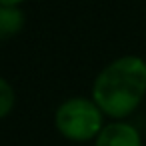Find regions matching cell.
Masks as SVG:
<instances>
[{
	"label": "cell",
	"instance_id": "cell-1",
	"mask_svg": "<svg viewBox=\"0 0 146 146\" xmlns=\"http://www.w3.org/2000/svg\"><path fill=\"white\" fill-rule=\"evenodd\" d=\"M146 96V60L126 54L106 64L92 84V100L104 116L122 120L130 116Z\"/></svg>",
	"mask_w": 146,
	"mask_h": 146
},
{
	"label": "cell",
	"instance_id": "cell-2",
	"mask_svg": "<svg viewBox=\"0 0 146 146\" xmlns=\"http://www.w3.org/2000/svg\"><path fill=\"white\" fill-rule=\"evenodd\" d=\"M56 130L72 140V142H88L96 140V136L102 132L104 124V112L92 98L74 96L64 100L54 114Z\"/></svg>",
	"mask_w": 146,
	"mask_h": 146
},
{
	"label": "cell",
	"instance_id": "cell-3",
	"mask_svg": "<svg viewBox=\"0 0 146 146\" xmlns=\"http://www.w3.org/2000/svg\"><path fill=\"white\" fill-rule=\"evenodd\" d=\"M94 146H142V136L136 126L116 120L102 128Z\"/></svg>",
	"mask_w": 146,
	"mask_h": 146
},
{
	"label": "cell",
	"instance_id": "cell-4",
	"mask_svg": "<svg viewBox=\"0 0 146 146\" xmlns=\"http://www.w3.org/2000/svg\"><path fill=\"white\" fill-rule=\"evenodd\" d=\"M24 28V12L20 6H0V38L8 40Z\"/></svg>",
	"mask_w": 146,
	"mask_h": 146
},
{
	"label": "cell",
	"instance_id": "cell-5",
	"mask_svg": "<svg viewBox=\"0 0 146 146\" xmlns=\"http://www.w3.org/2000/svg\"><path fill=\"white\" fill-rule=\"evenodd\" d=\"M14 102H16L14 88L10 86V82H8L6 78H2V80H0V116L6 118V116L10 114Z\"/></svg>",
	"mask_w": 146,
	"mask_h": 146
},
{
	"label": "cell",
	"instance_id": "cell-6",
	"mask_svg": "<svg viewBox=\"0 0 146 146\" xmlns=\"http://www.w3.org/2000/svg\"><path fill=\"white\" fill-rule=\"evenodd\" d=\"M22 2H26V0H0L2 6H20Z\"/></svg>",
	"mask_w": 146,
	"mask_h": 146
}]
</instances>
